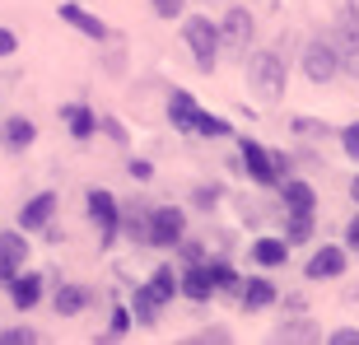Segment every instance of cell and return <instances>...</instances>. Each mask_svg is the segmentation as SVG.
I'll return each instance as SVG.
<instances>
[{
    "instance_id": "cell-1",
    "label": "cell",
    "mask_w": 359,
    "mask_h": 345,
    "mask_svg": "<svg viewBox=\"0 0 359 345\" xmlns=\"http://www.w3.org/2000/svg\"><path fill=\"white\" fill-rule=\"evenodd\" d=\"M248 84H252V93L262 98V103H280L285 98V84H290V75H285V56L280 52H252L248 56Z\"/></svg>"
},
{
    "instance_id": "cell-2",
    "label": "cell",
    "mask_w": 359,
    "mask_h": 345,
    "mask_svg": "<svg viewBox=\"0 0 359 345\" xmlns=\"http://www.w3.org/2000/svg\"><path fill=\"white\" fill-rule=\"evenodd\" d=\"M304 75L313 84H327L341 75V61H336V42L332 33H318V38H308L304 42Z\"/></svg>"
},
{
    "instance_id": "cell-3",
    "label": "cell",
    "mask_w": 359,
    "mask_h": 345,
    "mask_svg": "<svg viewBox=\"0 0 359 345\" xmlns=\"http://www.w3.org/2000/svg\"><path fill=\"white\" fill-rule=\"evenodd\" d=\"M215 28H219V47H229V52H248L257 42V14L243 5H229V14Z\"/></svg>"
},
{
    "instance_id": "cell-4",
    "label": "cell",
    "mask_w": 359,
    "mask_h": 345,
    "mask_svg": "<svg viewBox=\"0 0 359 345\" xmlns=\"http://www.w3.org/2000/svg\"><path fill=\"white\" fill-rule=\"evenodd\" d=\"M84 201H89V219L98 224V243H103V248H112V243H117V229H121V205H117V196H112L107 187H93Z\"/></svg>"
},
{
    "instance_id": "cell-5",
    "label": "cell",
    "mask_w": 359,
    "mask_h": 345,
    "mask_svg": "<svg viewBox=\"0 0 359 345\" xmlns=\"http://www.w3.org/2000/svg\"><path fill=\"white\" fill-rule=\"evenodd\" d=\"M182 38H187V47H191V56H196V70L210 75L215 70V52H219V28H215L210 19H187Z\"/></svg>"
},
{
    "instance_id": "cell-6",
    "label": "cell",
    "mask_w": 359,
    "mask_h": 345,
    "mask_svg": "<svg viewBox=\"0 0 359 345\" xmlns=\"http://www.w3.org/2000/svg\"><path fill=\"white\" fill-rule=\"evenodd\" d=\"M238 163H243V172H248L252 182H262V187L285 182V177H280V168H276V154H271V149H262L257 140H248V135L238 140Z\"/></svg>"
},
{
    "instance_id": "cell-7",
    "label": "cell",
    "mask_w": 359,
    "mask_h": 345,
    "mask_svg": "<svg viewBox=\"0 0 359 345\" xmlns=\"http://www.w3.org/2000/svg\"><path fill=\"white\" fill-rule=\"evenodd\" d=\"M182 234H187V215L177 210V205L149 210V248H177Z\"/></svg>"
},
{
    "instance_id": "cell-8",
    "label": "cell",
    "mask_w": 359,
    "mask_h": 345,
    "mask_svg": "<svg viewBox=\"0 0 359 345\" xmlns=\"http://www.w3.org/2000/svg\"><path fill=\"white\" fill-rule=\"evenodd\" d=\"M332 42H336V61H341V75L359 80V19H355V14H346V19L336 24Z\"/></svg>"
},
{
    "instance_id": "cell-9",
    "label": "cell",
    "mask_w": 359,
    "mask_h": 345,
    "mask_svg": "<svg viewBox=\"0 0 359 345\" xmlns=\"http://www.w3.org/2000/svg\"><path fill=\"white\" fill-rule=\"evenodd\" d=\"M28 262V243H24V229H10V234H0V290L10 285Z\"/></svg>"
},
{
    "instance_id": "cell-10",
    "label": "cell",
    "mask_w": 359,
    "mask_h": 345,
    "mask_svg": "<svg viewBox=\"0 0 359 345\" xmlns=\"http://www.w3.org/2000/svg\"><path fill=\"white\" fill-rule=\"evenodd\" d=\"M304 276L308 280H336V276H346V248H318V252L308 257Z\"/></svg>"
},
{
    "instance_id": "cell-11",
    "label": "cell",
    "mask_w": 359,
    "mask_h": 345,
    "mask_svg": "<svg viewBox=\"0 0 359 345\" xmlns=\"http://www.w3.org/2000/svg\"><path fill=\"white\" fill-rule=\"evenodd\" d=\"M52 215H56V191H38V196L19 210V229H24V234H38V229L52 224Z\"/></svg>"
},
{
    "instance_id": "cell-12",
    "label": "cell",
    "mask_w": 359,
    "mask_h": 345,
    "mask_svg": "<svg viewBox=\"0 0 359 345\" xmlns=\"http://www.w3.org/2000/svg\"><path fill=\"white\" fill-rule=\"evenodd\" d=\"M42 280H47V276H38V271H19V276L5 285V290H10V304L19 308V313L38 308V299H42Z\"/></svg>"
},
{
    "instance_id": "cell-13",
    "label": "cell",
    "mask_w": 359,
    "mask_h": 345,
    "mask_svg": "<svg viewBox=\"0 0 359 345\" xmlns=\"http://www.w3.org/2000/svg\"><path fill=\"white\" fill-rule=\"evenodd\" d=\"M168 121H173V131H187V135H196L201 107H196V98H191L187 89H173V93H168Z\"/></svg>"
},
{
    "instance_id": "cell-14",
    "label": "cell",
    "mask_w": 359,
    "mask_h": 345,
    "mask_svg": "<svg viewBox=\"0 0 359 345\" xmlns=\"http://www.w3.org/2000/svg\"><path fill=\"white\" fill-rule=\"evenodd\" d=\"M271 341L276 345H313V341H322V332H318V322L290 318V322H280L276 332H271Z\"/></svg>"
},
{
    "instance_id": "cell-15",
    "label": "cell",
    "mask_w": 359,
    "mask_h": 345,
    "mask_svg": "<svg viewBox=\"0 0 359 345\" xmlns=\"http://www.w3.org/2000/svg\"><path fill=\"white\" fill-rule=\"evenodd\" d=\"M177 294L196 299V304H205V299H210V294H215V280H210V271H205V262L187 266L182 276H177Z\"/></svg>"
},
{
    "instance_id": "cell-16",
    "label": "cell",
    "mask_w": 359,
    "mask_h": 345,
    "mask_svg": "<svg viewBox=\"0 0 359 345\" xmlns=\"http://www.w3.org/2000/svg\"><path fill=\"white\" fill-rule=\"evenodd\" d=\"M89 304H93V290H89V285H61V290H56V299H52L56 318H75V313H84Z\"/></svg>"
},
{
    "instance_id": "cell-17",
    "label": "cell",
    "mask_w": 359,
    "mask_h": 345,
    "mask_svg": "<svg viewBox=\"0 0 359 345\" xmlns=\"http://www.w3.org/2000/svg\"><path fill=\"white\" fill-rule=\"evenodd\" d=\"M61 24H70L75 33H84V38H93V42H103V38H107V24H103V19H93L89 10L70 5V0L61 5Z\"/></svg>"
},
{
    "instance_id": "cell-18",
    "label": "cell",
    "mask_w": 359,
    "mask_h": 345,
    "mask_svg": "<svg viewBox=\"0 0 359 345\" xmlns=\"http://www.w3.org/2000/svg\"><path fill=\"white\" fill-rule=\"evenodd\" d=\"M280 196H285V210L290 215H313V205H318V191L308 182H280Z\"/></svg>"
},
{
    "instance_id": "cell-19",
    "label": "cell",
    "mask_w": 359,
    "mask_h": 345,
    "mask_svg": "<svg viewBox=\"0 0 359 345\" xmlns=\"http://www.w3.org/2000/svg\"><path fill=\"white\" fill-rule=\"evenodd\" d=\"M0 140H5V149H28L38 140V126H33V117H5Z\"/></svg>"
},
{
    "instance_id": "cell-20",
    "label": "cell",
    "mask_w": 359,
    "mask_h": 345,
    "mask_svg": "<svg viewBox=\"0 0 359 345\" xmlns=\"http://www.w3.org/2000/svg\"><path fill=\"white\" fill-rule=\"evenodd\" d=\"M61 117H66V126H70L75 140H89V135L98 131V117H93L84 103H66V107H61Z\"/></svg>"
},
{
    "instance_id": "cell-21",
    "label": "cell",
    "mask_w": 359,
    "mask_h": 345,
    "mask_svg": "<svg viewBox=\"0 0 359 345\" xmlns=\"http://www.w3.org/2000/svg\"><path fill=\"white\" fill-rule=\"evenodd\" d=\"M252 257L262 266H285V262H290V243H285V238H257Z\"/></svg>"
},
{
    "instance_id": "cell-22",
    "label": "cell",
    "mask_w": 359,
    "mask_h": 345,
    "mask_svg": "<svg viewBox=\"0 0 359 345\" xmlns=\"http://www.w3.org/2000/svg\"><path fill=\"white\" fill-rule=\"evenodd\" d=\"M159 308H163V304L145 290V285L135 290V299H131V318L140 322V327H154V322H159Z\"/></svg>"
},
{
    "instance_id": "cell-23",
    "label": "cell",
    "mask_w": 359,
    "mask_h": 345,
    "mask_svg": "<svg viewBox=\"0 0 359 345\" xmlns=\"http://www.w3.org/2000/svg\"><path fill=\"white\" fill-rule=\"evenodd\" d=\"M145 290L154 294L159 304H168V299H173V294H177V271H173V266H159V271L149 276V285H145Z\"/></svg>"
},
{
    "instance_id": "cell-24",
    "label": "cell",
    "mask_w": 359,
    "mask_h": 345,
    "mask_svg": "<svg viewBox=\"0 0 359 345\" xmlns=\"http://www.w3.org/2000/svg\"><path fill=\"white\" fill-rule=\"evenodd\" d=\"M271 304H276V285H271V280H248L243 308H271Z\"/></svg>"
},
{
    "instance_id": "cell-25",
    "label": "cell",
    "mask_w": 359,
    "mask_h": 345,
    "mask_svg": "<svg viewBox=\"0 0 359 345\" xmlns=\"http://www.w3.org/2000/svg\"><path fill=\"white\" fill-rule=\"evenodd\" d=\"M205 271H210V280H215V294H224V290L238 285V271H233L229 262H205Z\"/></svg>"
},
{
    "instance_id": "cell-26",
    "label": "cell",
    "mask_w": 359,
    "mask_h": 345,
    "mask_svg": "<svg viewBox=\"0 0 359 345\" xmlns=\"http://www.w3.org/2000/svg\"><path fill=\"white\" fill-rule=\"evenodd\" d=\"M121 224H126L131 243H145V248H149V215H140V210H126V215H121Z\"/></svg>"
},
{
    "instance_id": "cell-27",
    "label": "cell",
    "mask_w": 359,
    "mask_h": 345,
    "mask_svg": "<svg viewBox=\"0 0 359 345\" xmlns=\"http://www.w3.org/2000/svg\"><path fill=\"white\" fill-rule=\"evenodd\" d=\"M233 126H229L224 117H210V112H201V121H196V135H205V140H219V135H229Z\"/></svg>"
},
{
    "instance_id": "cell-28",
    "label": "cell",
    "mask_w": 359,
    "mask_h": 345,
    "mask_svg": "<svg viewBox=\"0 0 359 345\" xmlns=\"http://www.w3.org/2000/svg\"><path fill=\"white\" fill-rule=\"evenodd\" d=\"M294 131L304 135V140H322V135H332V126L318 117H294Z\"/></svg>"
},
{
    "instance_id": "cell-29",
    "label": "cell",
    "mask_w": 359,
    "mask_h": 345,
    "mask_svg": "<svg viewBox=\"0 0 359 345\" xmlns=\"http://www.w3.org/2000/svg\"><path fill=\"white\" fill-rule=\"evenodd\" d=\"M313 234V215H290V224H285V243H304Z\"/></svg>"
},
{
    "instance_id": "cell-30",
    "label": "cell",
    "mask_w": 359,
    "mask_h": 345,
    "mask_svg": "<svg viewBox=\"0 0 359 345\" xmlns=\"http://www.w3.org/2000/svg\"><path fill=\"white\" fill-rule=\"evenodd\" d=\"M42 336L33 327H10V332H0V345H38Z\"/></svg>"
},
{
    "instance_id": "cell-31",
    "label": "cell",
    "mask_w": 359,
    "mask_h": 345,
    "mask_svg": "<svg viewBox=\"0 0 359 345\" xmlns=\"http://www.w3.org/2000/svg\"><path fill=\"white\" fill-rule=\"evenodd\" d=\"M98 131H103L107 140H112V145H126V126H121V121L112 117V112H103V117H98Z\"/></svg>"
},
{
    "instance_id": "cell-32",
    "label": "cell",
    "mask_w": 359,
    "mask_h": 345,
    "mask_svg": "<svg viewBox=\"0 0 359 345\" xmlns=\"http://www.w3.org/2000/svg\"><path fill=\"white\" fill-rule=\"evenodd\" d=\"M229 341H233V332H229V327H205V332L191 336V345H229Z\"/></svg>"
},
{
    "instance_id": "cell-33",
    "label": "cell",
    "mask_w": 359,
    "mask_h": 345,
    "mask_svg": "<svg viewBox=\"0 0 359 345\" xmlns=\"http://www.w3.org/2000/svg\"><path fill=\"white\" fill-rule=\"evenodd\" d=\"M131 308H112V322H107V336H126L131 332Z\"/></svg>"
},
{
    "instance_id": "cell-34",
    "label": "cell",
    "mask_w": 359,
    "mask_h": 345,
    "mask_svg": "<svg viewBox=\"0 0 359 345\" xmlns=\"http://www.w3.org/2000/svg\"><path fill=\"white\" fill-rule=\"evenodd\" d=\"M341 149L359 163V121H355V126H341Z\"/></svg>"
},
{
    "instance_id": "cell-35",
    "label": "cell",
    "mask_w": 359,
    "mask_h": 345,
    "mask_svg": "<svg viewBox=\"0 0 359 345\" xmlns=\"http://www.w3.org/2000/svg\"><path fill=\"white\" fill-rule=\"evenodd\" d=\"M149 5H154V14H159V19H182V5H187V0H149Z\"/></svg>"
},
{
    "instance_id": "cell-36",
    "label": "cell",
    "mask_w": 359,
    "mask_h": 345,
    "mask_svg": "<svg viewBox=\"0 0 359 345\" xmlns=\"http://www.w3.org/2000/svg\"><path fill=\"white\" fill-rule=\"evenodd\" d=\"M191 201H196V205H201V210H210V205H215V201H219V187H196V191H191Z\"/></svg>"
},
{
    "instance_id": "cell-37",
    "label": "cell",
    "mask_w": 359,
    "mask_h": 345,
    "mask_svg": "<svg viewBox=\"0 0 359 345\" xmlns=\"http://www.w3.org/2000/svg\"><path fill=\"white\" fill-rule=\"evenodd\" d=\"M126 172H131L135 182H149V177H154V163H149V159H131V163H126Z\"/></svg>"
},
{
    "instance_id": "cell-38",
    "label": "cell",
    "mask_w": 359,
    "mask_h": 345,
    "mask_svg": "<svg viewBox=\"0 0 359 345\" xmlns=\"http://www.w3.org/2000/svg\"><path fill=\"white\" fill-rule=\"evenodd\" d=\"M177 248H182V262H187V266L205 262V252H201V243H187V238H177Z\"/></svg>"
},
{
    "instance_id": "cell-39",
    "label": "cell",
    "mask_w": 359,
    "mask_h": 345,
    "mask_svg": "<svg viewBox=\"0 0 359 345\" xmlns=\"http://www.w3.org/2000/svg\"><path fill=\"white\" fill-rule=\"evenodd\" d=\"M14 47H19V38H14L10 28H0V61H5V56H14Z\"/></svg>"
},
{
    "instance_id": "cell-40",
    "label": "cell",
    "mask_w": 359,
    "mask_h": 345,
    "mask_svg": "<svg viewBox=\"0 0 359 345\" xmlns=\"http://www.w3.org/2000/svg\"><path fill=\"white\" fill-rule=\"evenodd\" d=\"M332 345H359V332L355 327H341V332H332Z\"/></svg>"
},
{
    "instance_id": "cell-41",
    "label": "cell",
    "mask_w": 359,
    "mask_h": 345,
    "mask_svg": "<svg viewBox=\"0 0 359 345\" xmlns=\"http://www.w3.org/2000/svg\"><path fill=\"white\" fill-rule=\"evenodd\" d=\"M346 243H350V248H355V252H359V215H355V219H350V229H346Z\"/></svg>"
},
{
    "instance_id": "cell-42",
    "label": "cell",
    "mask_w": 359,
    "mask_h": 345,
    "mask_svg": "<svg viewBox=\"0 0 359 345\" xmlns=\"http://www.w3.org/2000/svg\"><path fill=\"white\" fill-rule=\"evenodd\" d=\"M285 308H290V313H304V308H308L304 294H290V299H285Z\"/></svg>"
},
{
    "instance_id": "cell-43",
    "label": "cell",
    "mask_w": 359,
    "mask_h": 345,
    "mask_svg": "<svg viewBox=\"0 0 359 345\" xmlns=\"http://www.w3.org/2000/svg\"><path fill=\"white\" fill-rule=\"evenodd\" d=\"M346 299H350V304H359V285H355V290H346Z\"/></svg>"
},
{
    "instance_id": "cell-44",
    "label": "cell",
    "mask_w": 359,
    "mask_h": 345,
    "mask_svg": "<svg viewBox=\"0 0 359 345\" xmlns=\"http://www.w3.org/2000/svg\"><path fill=\"white\" fill-rule=\"evenodd\" d=\"M350 196H355V205H359V177H355V182H350Z\"/></svg>"
},
{
    "instance_id": "cell-45",
    "label": "cell",
    "mask_w": 359,
    "mask_h": 345,
    "mask_svg": "<svg viewBox=\"0 0 359 345\" xmlns=\"http://www.w3.org/2000/svg\"><path fill=\"white\" fill-rule=\"evenodd\" d=\"M346 5H350V14H355V19H359V0H346Z\"/></svg>"
},
{
    "instance_id": "cell-46",
    "label": "cell",
    "mask_w": 359,
    "mask_h": 345,
    "mask_svg": "<svg viewBox=\"0 0 359 345\" xmlns=\"http://www.w3.org/2000/svg\"><path fill=\"white\" fill-rule=\"evenodd\" d=\"M205 5H233V0H205Z\"/></svg>"
}]
</instances>
